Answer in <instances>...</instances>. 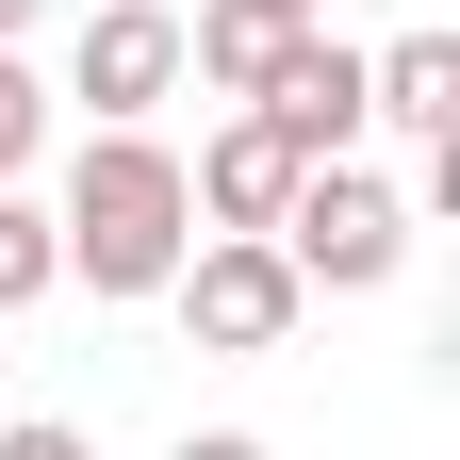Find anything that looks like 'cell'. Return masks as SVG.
I'll return each instance as SVG.
<instances>
[{"label":"cell","instance_id":"6","mask_svg":"<svg viewBox=\"0 0 460 460\" xmlns=\"http://www.w3.org/2000/svg\"><path fill=\"white\" fill-rule=\"evenodd\" d=\"M296 181H313V164H296V148H279V132H263V115H230V132H214V148L181 164V198H198L214 230H279V198H296Z\"/></svg>","mask_w":460,"mask_h":460},{"label":"cell","instance_id":"5","mask_svg":"<svg viewBox=\"0 0 460 460\" xmlns=\"http://www.w3.org/2000/svg\"><path fill=\"white\" fill-rule=\"evenodd\" d=\"M247 115H263L296 164H345V148H362V49H345L329 17H313V33H279V66H263Z\"/></svg>","mask_w":460,"mask_h":460},{"label":"cell","instance_id":"9","mask_svg":"<svg viewBox=\"0 0 460 460\" xmlns=\"http://www.w3.org/2000/svg\"><path fill=\"white\" fill-rule=\"evenodd\" d=\"M33 148H49V83L17 66V49H0V181H17V164H33Z\"/></svg>","mask_w":460,"mask_h":460},{"label":"cell","instance_id":"4","mask_svg":"<svg viewBox=\"0 0 460 460\" xmlns=\"http://www.w3.org/2000/svg\"><path fill=\"white\" fill-rule=\"evenodd\" d=\"M164 83H181V17H164V0H99L83 49H66V99L99 115V132H148Z\"/></svg>","mask_w":460,"mask_h":460},{"label":"cell","instance_id":"3","mask_svg":"<svg viewBox=\"0 0 460 460\" xmlns=\"http://www.w3.org/2000/svg\"><path fill=\"white\" fill-rule=\"evenodd\" d=\"M164 296H181V329L214 345V362H263V345L296 329V296H313V279L279 263L263 230H198V247H181V279H164Z\"/></svg>","mask_w":460,"mask_h":460},{"label":"cell","instance_id":"2","mask_svg":"<svg viewBox=\"0 0 460 460\" xmlns=\"http://www.w3.org/2000/svg\"><path fill=\"white\" fill-rule=\"evenodd\" d=\"M263 247L296 263V279H345V296H362V279H394V263H411V198H394V181H362V164H313V181L279 198V230H263Z\"/></svg>","mask_w":460,"mask_h":460},{"label":"cell","instance_id":"8","mask_svg":"<svg viewBox=\"0 0 460 460\" xmlns=\"http://www.w3.org/2000/svg\"><path fill=\"white\" fill-rule=\"evenodd\" d=\"M49 279H66V247H49V214L0 181V313H17V296H49Z\"/></svg>","mask_w":460,"mask_h":460},{"label":"cell","instance_id":"13","mask_svg":"<svg viewBox=\"0 0 460 460\" xmlns=\"http://www.w3.org/2000/svg\"><path fill=\"white\" fill-rule=\"evenodd\" d=\"M33 17H49V0H0V49H17V33H33Z\"/></svg>","mask_w":460,"mask_h":460},{"label":"cell","instance_id":"1","mask_svg":"<svg viewBox=\"0 0 460 460\" xmlns=\"http://www.w3.org/2000/svg\"><path fill=\"white\" fill-rule=\"evenodd\" d=\"M49 247H66L83 296H164L198 247V198H181V148L164 132H99L66 164V214H49Z\"/></svg>","mask_w":460,"mask_h":460},{"label":"cell","instance_id":"12","mask_svg":"<svg viewBox=\"0 0 460 460\" xmlns=\"http://www.w3.org/2000/svg\"><path fill=\"white\" fill-rule=\"evenodd\" d=\"M247 17H279V33H313V17H329V0H247Z\"/></svg>","mask_w":460,"mask_h":460},{"label":"cell","instance_id":"11","mask_svg":"<svg viewBox=\"0 0 460 460\" xmlns=\"http://www.w3.org/2000/svg\"><path fill=\"white\" fill-rule=\"evenodd\" d=\"M164 460H279V444H247V428H181Z\"/></svg>","mask_w":460,"mask_h":460},{"label":"cell","instance_id":"10","mask_svg":"<svg viewBox=\"0 0 460 460\" xmlns=\"http://www.w3.org/2000/svg\"><path fill=\"white\" fill-rule=\"evenodd\" d=\"M0 460H99L83 428H0Z\"/></svg>","mask_w":460,"mask_h":460},{"label":"cell","instance_id":"7","mask_svg":"<svg viewBox=\"0 0 460 460\" xmlns=\"http://www.w3.org/2000/svg\"><path fill=\"white\" fill-rule=\"evenodd\" d=\"M362 115H394L411 148H460V33H394V49H362Z\"/></svg>","mask_w":460,"mask_h":460}]
</instances>
